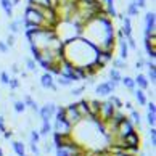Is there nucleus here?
I'll return each mask as SVG.
<instances>
[{"mask_svg":"<svg viewBox=\"0 0 156 156\" xmlns=\"http://www.w3.org/2000/svg\"><path fill=\"white\" fill-rule=\"evenodd\" d=\"M63 119L71 127H76L79 126V122H82V118L79 116V113L76 109V103H69L68 106H65V116H63Z\"/></svg>","mask_w":156,"mask_h":156,"instance_id":"nucleus-2","label":"nucleus"},{"mask_svg":"<svg viewBox=\"0 0 156 156\" xmlns=\"http://www.w3.org/2000/svg\"><path fill=\"white\" fill-rule=\"evenodd\" d=\"M113 58V53H106V51H98V55H97V63L100 65L101 68H105L109 61H111Z\"/></svg>","mask_w":156,"mask_h":156,"instance_id":"nucleus-14","label":"nucleus"},{"mask_svg":"<svg viewBox=\"0 0 156 156\" xmlns=\"http://www.w3.org/2000/svg\"><path fill=\"white\" fill-rule=\"evenodd\" d=\"M105 2V8H114V0H103Z\"/></svg>","mask_w":156,"mask_h":156,"instance_id":"nucleus-47","label":"nucleus"},{"mask_svg":"<svg viewBox=\"0 0 156 156\" xmlns=\"http://www.w3.org/2000/svg\"><path fill=\"white\" fill-rule=\"evenodd\" d=\"M23 23H24V18H18V20H15V21H11L10 24H8V29H10V34H18L21 31V26H23Z\"/></svg>","mask_w":156,"mask_h":156,"instance_id":"nucleus-16","label":"nucleus"},{"mask_svg":"<svg viewBox=\"0 0 156 156\" xmlns=\"http://www.w3.org/2000/svg\"><path fill=\"white\" fill-rule=\"evenodd\" d=\"M134 82H135V85H138V89H140V90H147L148 85H150L148 77L143 76V74H137V77L134 79Z\"/></svg>","mask_w":156,"mask_h":156,"instance_id":"nucleus-15","label":"nucleus"},{"mask_svg":"<svg viewBox=\"0 0 156 156\" xmlns=\"http://www.w3.org/2000/svg\"><path fill=\"white\" fill-rule=\"evenodd\" d=\"M73 82L69 79L66 77H63V76H58V79H56V85H61V87H69Z\"/></svg>","mask_w":156,"mask_h":156,"instance_id":"nucleus-30","label":"nucleus"},{"mask_svg":"<svg viewBox=\"0 0 156 156\" xmlns=\"http://www.w3.org/2000/svg\"><path fill=\"white\" fill-rule=\"evenodd\" d=\"M23 101H24V105H26V106H29V108L32 109V111H36V113L39 111V105H37V101L34 100V98H32L29 94H26V95H24V100H23Z\"/></svg>","mask_w":156,"mask_h":156,"instance_id":"nucleus-20","label":"nucleus"},{"mask_svg":"<svg viewBox=\"0 0 156 156\" xmlns=\"http://www.w3.org/2000/svg\"><path fill=\"white\" fill-rule=\"evenodd\" d=\"M119 48H121V60H127V56H129V47L126 44V37L119 39Z\"/></svg>","mask_w":156,"mask_h":156,"instance_id":"nucleus-21","label":"nucleus"},{"mask_svg":"<svg viewBox=\"0 0 156 156\" xmlns=\"http://www.w3.org/2000/svg\"><path fill=\"white\" fill-rule=\"evenodd\" d=\"M108 101H111L113 103V106L116 108V109H122V101H121V98H118V97H114V95H111L108 98Z\"/></svg>","mask_w":156,"mask_h":156,"instance_id":"nucleus-27","label":"nucleus"},{"mask_svg":"<svg viewBox=\"0 0 156 156\" xmlns=\"http://www.w3.org/2000/svg\"><path fill=\"white\" fill-rule=\"evenodd\" d=\"M85 101H87L90 121H97L98 119V113H100V103L101 101H98V100H85Z\"/></svg>","mask_w":156,"mask_h":156,"instance_id":"nucleus-11","label":"nucleus"},{"mask_svg":"<svg viewBox=\"0 0 156 156\" xmlns=\"http://www.w3.org/2000/svg\"><path fill=\"white\" fill-rule=\"evenodd\" d=\"M143 65H145V60H143V58H138L137 63H135V69H137V71H140V69L143 68Z\"/></svg>","mask_w":156,"mask_h":156,"instance_id":"nucleus-41","label":"nucleus"},{"mask_svg":"<svg viewBox=\"0 0 156 156\" xmlns=\"http://www.w3.org/2000/svg\"><path fill=\"white\" fill-rule=\"evenodd\" d=\"M51 134V124L50 122H42V127H40L39 130V135L40 137H47Z\"/></svg>","mask_w":156,"mask_h":156,"instance_id":"nucleus-25","label":"nucleus"},{"mask_svg":"<svg viewBox=\"0 0 156 156\" xmlns=\"http://www.w3.org/2000/svg\"><path fill=\"white\" fill-rule=\"evenodd\" d=\"M20 2H21V0H11V3H13V7H18V5H20Z\"/></svg>","mask_w":156,"mask_h":156,"instance_id":"nucleus-51","label":"nucleus"},{"mask_svg":"<svg viewBox=\"0 0 156 156\" xmlns=\"http://www.w3.org/2000/svg\"><path fill=\"white\" fill-rule=\"evenodd\" d=\"M126 44H127V47H129V48H132V50H137V42H135V39L132 37V36L126 39Z\"/></svg>","mask_w":156,"mask_h":156,"instance_id":"nucleus-34","label":"nucleus"},{"mask_svg":"<svg viewBox=\"0 0 156 156\" xmlns=\"http://www.w3.org/2000/svg\"><path fill=\"white\" fill-rule=\"evenodd\" d=\"M145 39H150L151 36L156 34V16H154V11H148L145 15Z\"/></svg>","mask_w":156,"mask_h":156,"instance_id":"nucleus-6","label":"nucleus"},{"mask_svg":"<svg viewBox=\"0 0 156 156\" xmlns=\"http://www.w3.org/2000/svg\"><path fill=\"white\" fill-rule=\"evenodd\" d=\"M132 2H137V0H132Z\"/></svg>","mask_w":156,"mask_h":156,"instance_id":"nucleus-53","label":"nucleus"},{"mask_svg":"<svg viewBox=\"0 0 156 156\" xmlns=\"http://www.w3.org/2000/svg\"><path fill=\"white\" fill-rule=\"evenodd\" d=\"M0 7H2V10L5 11V15L8 18L13 16V3H11V0H0Z\"/></svg>","mask_w":156,"mask_h":156,"instance_id":"nucleus-18","label":"nucleus"},{"mask_svg":"<svg viewBox=\"0 0 156 156\" xmlns=\"http://www.w3.org/2000/svg\"><path fill=\"white\" fill-rule=\"evenodd\" d=\"M51 130H53V134H58V135H71L73 134V127L65 119H55V124L51 126Z\"/></svg>","mask_w":156,"mask_h":156,"instance_id":"nucleus-5","label":"nucleus"},{"mask_svg":"<svg viewBox=\"0 0 156 156\" xmlns=\"http://www.w3.org/2000/svg\"><path fill=\"white\" fill-rule=\"evenodd\" d=\"M31 151L36 154V156H39L40 154V150H39V147L36 145V143H31Z\"/></svg>","mask_w":156,"mask_h":156,"instance_id":"nucleus-45","label":"nucleus"},{"mask_svg":"<svg viewBox=\"0 0 156 156\" xmlns=\"http://www.w3.org/2000/svg\"><path fill=\"white\" fill-rule=\"evenodd\" d=\"M53 148H55L53 143H48V142L45 143V153H47V154H50L51 151H53Z\"/></svg>","mask_w":156,"mask_h":156,"instance_id":"nucleus-44","label":"nucleus"},{"mask_svg":"<svg viewBox=\"0 0 156 156\" xmlns=\"http://www.w3.org/2000/svg\"><path fill=\"white\" fill-rule=\"evenodd\" d=\"M150 140H151V147H154L156 145V129L154 127H150Z\"/></svg>","mask_w":156,"mask_h":156,"instance_id":"nucleus-37","label":"nucleus"},{"mask_svg":"<svg viewBox=\"0 0 156 156\" xmlns=\"http://www.w3.org/2000/svg\"><path fill=\"white\" fill-rule=\"evenodd\" d=\"M26 66L29 71H37V68H36V61H34L32 58H27L26 60Z\"/></svg>","mask_w":156,"mask_h":156,"instance_id":"nucleus-38","label":"nucleus"},{"mask_svg":"<svg viewBox=\"0 0 156 156\" xmlns=\"http://www.w3.org/2000/svg\"><path fill=\"white\" fill-rule=\"evenodd\" d=\"M7 130V126H5V118L3 114H0V132H5Z\"/></svg>","mask_w":156,"mask_h":156,"instance_id":"nucleus-43","label":"nucleus"},{"mask_svg":"<svg viewBox=\"0 0 156 156\" xmlns=\"http://www.w3.org/2000/svg\"><path fill=\"white\" fill-rule=\"evenodd\" d=\"M85 90L84 85H80V87H76V89H73L71 92H69V95L71 97H79V95H82V92Z\"/></svg>","mask_w":156,"mask_h":156,"instance_id":"nucleus-33","label":"nucleus"},{"mask_svg":"<svg viewBox=\"0 0 156 156\" xmlns=\"http://www.w3.org/2000/svg\"><path fill=\"white\" fill-rule=\"evenodd\" d=\"M0 156H3V150H2V147H0Z\"/></svg>","mask_w":156,"mask_h":156,"instance_id":"nucleus-52","label":"nucleus"},{"mask_svg":"<svg viewBox=\"0 0 156 156\" xmlns=\"http://www.w3.org/2000/svg\"><path fill=\"white\" fill-rule=\"evenodd\" d=\"M147 122L150 124V127H154V124H156V114L154 113H148L147 114Z\"/></svg>","mask_w":156,"mask_h":156,"instance_id":"nucleus-36","label":"nucleus"},{"mask_svg":"<svg viewBox=\"0 0 156 156\" xmlns=\"http://www.w3.org/2000/svg\"><path fill=\"white\" fill-rule=\"evenodd\" d=\"M0 82H2L3 85H8V82H10V76H8V73H7V71H2V73H0Z\"/></svg>","mask_w":156,"mask_h":156,"instance_id":"nucleus-35","label":"nucleus"},{"mask_svg":"<svg viewBox=\"0 0 156 156\" xmlns=\"http://www.w3.org/2000/svg\"><path fill=\"white\" fill-rule=\"evenodd\" d=\"M3 137H5V138H11V137H13V132H11V130H8V129H7V130L3 132Z\"/></svg>","mask_w":156,"mask_h":156,"instance_id":"nucleus-48","label":"nucleus"},{"mask_svg":"<svg viewBox=\"0 0 156 156\" xmlns=\"http://www.w3.org/2000/svg\"><path fill=\"white\" fill-rule=\"evenodd\" d=\"M129 121H130L134 126H137L138 129L142 127V116H140V113H138L137 109H132V111H130V119H129Z\"/></svg>","mask_w":156,"mask_h":156,"instance_id":"nucleus-22","label":"nucleus"},{"mask_svg":"<svg viewBox=\"0 0 156 156\" xmlns=\"http://www.w3.org/2000/svg\"><path fill=\"white\" fill-rule=\"evenodd\" d=\"M114 89H116V85H114L111 80H105V82H101V84L97 85L95 92H97L98 97H109V95L113 94Z\"/></svg>","mask_w":156,"mask_h":156,"instance_id":"nucleus-8","label":"nucleus"},{"mask_svg":"<svg viewBox=\"0 0 156 156\" xmlns=\"http://www.w3.org/2000/svg\"><path fill=\"white\" fill-rule=\"evenodd\" d=\"M113 66L116 68V69H124V68H127V63L124 60L118 58V60H113Z\"/></svg>","mask_w":156,"mask_h":156,"instance_id":"nucleus-32","label":"nucleus"},{"mask_svg":"<svg viewBox=\"0 0 156 156\" xmlns=\"http://www.w3.org/2000/svg\"><path fill=\"white\" fill-rule=\"evenodd\" d=\"M8 85H10V89H11V90H16V89H20L21 82H20V79H18V77H10Z\"/></svg>","mask_w":156,"mask_h":156,"instance_id":"nucleus-31","label":"nucleus"},{"mask_svg":"<svg viewBox=\"0 0 156 156\" xmlns=\"http://www.w3.org/2000/svg\"><path fill=\"white\" fill-rule=\"evenodd\" d=\"M134 95H135V100L138 101V105H140V106H145L147 103H148V100H147V95H145V92H143V90L137 89V90L134 92Z\"/></svg>","mask_w":156,"mask_h":156,"instance_id":"nucleus-23","label":"nucleus"},{"mask_svg":"<svg viewBox=\"0 0 156 156\" xmlns=\"http://www.w3.org/2000/svg\"><path fill=\"white\" fill-rule=\"evenodd\" d=\"M8 50L10 48H8V45L5 44V40H0V53L5 55V53H8Z\"/></svg>","mask_w":156,"mask_h":156,"instance_id":"nucleus-40","label":"nucleus"},{"mask_svg":"<svg viewBox=\"0 0 156 156\" xmlns=\"http://www.w3.org/2000/svg\"><path fill=\"white\" fill-rule=\"evenodd\" d=\"M132 130H135V129H134V124L129 121V118H126V119H122V121H121V122L116 126V134H114V135L119 137V138H124L126 135H129Z\"/></svg>","mask_w":156,"mask_h":156,"instance_id":"nucleus-7","label":"nucleus"},{"mask_svg":"<svg viewBox=\"0 0 156 156\" xmlns=\"http://www.w3.org/2000/svg\"><path fill=\"white\" fill-rule=\"evenodd\" d=\"M121 20H122V29H121V31H122L124 37L127 39V37L132 36V21H130L129 16H121Z\"/></svg>","mask_w":156,"mask_h":156,"instance_id":"nucleus-13","label":"nucleus"},{"mask_svg":"<svg viewBox=\"0 0 156 156\" xmlns=\"http://www.w3.org/2000/svg\"><path fill=\"white\" fill-rule=\"evenodd\" d=\"M126 108L129 109V111H132V109H134V105H132L130 101H126Z\"/></svg>","mask_w":156,"mask_h":156,"instance_id":"nucleus-50","label":"nucleus"},{"mask_svg":"<svg viewBox=\"0 0 156 156\" xmlns=\"http://www.w3.org/2000/svg\"><path fill=\"white\" fill-rule=\"evenodd\" d=\"M60 51L68 63H71L74 68H87L89 65L95 63L98 50L82 37L73 39L66 44H61Z\"/></svg>","mask_w":156,"mask_h":156,"instance_id":"nucleus-1","label":"nucleus"},{"mask_svg":"<svg viewBox=\"0 0 156 156\" xmlns=\"http://www.w3.org/2000/svg\"><path fill=\"white\" fill-rule=\"evenodd\" d=\"M114 108L111 101H101L100 103V113H98V121H101V122H106V121L111 119L113 113H114Z\"/></svg>","mask_w":156,"mask_h":156,"instance_id":"nucleus-4","label":"nucleus"},{"mask_svg":"<svg viewBox=\"0 0 156 156\" xmlns=\"http://www.w3.org/2000/svg\"><path fill=\"white\" fill-rule=\"evenodd\" d=\"M76 109L79 113V116L82 118V121H90V116H89V108H87V101L85 100H80L76 103Z\"/></svg>","mask_w":156,"mask_h":156,"instance_id":"nucleus-12","label":"nucleus"},{"mask_svg":"<svg viewBox=\"0 0 156 156\" xmlns=\"http://www.w3.org/2000/svg\"><path fill=\"white\" fill-rule=\"evenodd\" d=\"M40 85L44 89H48V90H53V92H58V85L55 84V79L50 73H44L40 76Z\"/></svg>","mask_w":156,"mask_h":156,"instance_id":"nucleus-9","label":"nucleus"},{"mask_svg":"<svg viewBox=\"0 0 156 156\" xmlns=\"http://www.w3.org/2000/svg\"><path fill=\"white\" fill-rule=\"evenodd\" d=\"M122 140H124V148H138V145H140V135L135 130H132Z\"/></svg>","mask_w":156,"mask_h":156,"instance_id":"nucleus-10","label":"nucleus"},{"mask_svg":"<svg viewBox=\"0 0 156 156\" xmlns=\"http://www.w3.org/2000/svg\"><path fill=\"white\" fill-rule=\"evenodd\" d=\"M24 156H26V154H24Z\"/></svg>","mask_w":156,"mask_h":156,"instance_id":"nucleus-54","label":"nucleus"},{"mask_svg":"<svg viewBox=\"0 0 156 156\" xmlns=\"http://www.w3.org/2000/svg\"><path fill=\"white\" fill-rule=\"evenodd\" d=\"M135 3V7L140 10V8H147V2L145 0H137V2H134Z\"/></svg>","mask_w":156,"mask_h":156,"instance_id":"nucleus-42","label":"nucleus"},{"mask_svg":"<svg viewBox=\"0 0 156 156\" xmlns=\"http://www.w3.org/2000/svg\"><path fill=\"white\" fill-rule=\"evenodd\" d=\"M148 105V113H156V105H154V101H150L147 103Z\"/></svg>","mask_w":156,"mask_h":156,"instance_id":"nucleus-46","label":"nucleus"},{"mask_svg":"<svg viewBox=\"0 0 156 156\" xmlns=\"http://www.w3.org/2000/svg\"><path fill=\"white\" fill-rule=\"evenodd\" d=\"M29 140H31V143H39V140H40V135H39V130H36V129H32L31 132H29Z\"/></svg>","mask_w":156,"mask_h":156,"instance_id":"nucleus-29","label":"nucleus"},{"mask_svg":"<svg viewBox=\"0 0 156 156\" xmlns=\"http://www.w3.org/2000/svg\"><path fill=\"white\" fill-rule=\"evenodd\" d=\"M127 15H129V18L130 16H138V8L135 7L134 2H130L129 5H127Z\"/></svg>","mask_w":156,"mask_h":156,"instance_id":"nucleus-28","label":"nucleus"},{"mask_svg":"<svg viewBox=\"0 0 156 156\" xmlns=\"http://www.w3.org/2000/svg\"><path fill=\"white\" fill-rule=\"evenodd\" d=\"M11 73H15V74H18V73H20L18 65H13V66H11Z\"/></svg>","mask_w":156,"mask_h":156,"instance_id":"nucleus-49","label":"nucleus"},{"mask_svg":"<svg viewBox=\"0 0 156 156\" xmlns=\"http://www.w3.org/2000/svg\"><path fill=\"white\" fill-rule=\"evenodd\" d=\"M13 108H15L16 113H24L26 111V105H24V101H23V100H15Z\"/></svg>","mask_w":156,"mask_h":156,"instance_id":"nucleus-26","label":"nucleus"},{"mask_svg":"<svg viewBox=\"0 0 156 156\" xmlns=\"http://www.w3.org/2000/svg\"><path fill=\"white\" fill-rule=\"evenodd\" d=\"M11 147H13V151L18 154V156H24L26 154V145L20 140H15L13 143H11Z\"/></svg>","mask_w":156,"mask_h":156,"instance_id":"nucleus-19","label":"nucleus"},{"mask_svg":"<svg viewBox=\"0 0 156 156\" xmlns=\"http://www.w3.org/2000/svg\"><path fill=\"white\" fill-rule=\"evenodd\" d=\"M108 74H109V80H111V82H113V84L118 87V85L121 84V79H122V76H121V73H119V69H116V68H111Z\"/></svg>","mask_w":156,"mask_h":156,"instance_id":"nucleus-17","label":"nucleus"},{"mask_svg":"<svg viewBox=\"0 0 156 156\" xmlns=\"http://www.w3.org/2000/svg\"><path fill=\"white\" fill-rule=\"evenodd\" d=\"M56 109H58V106H56L53 101H50V103H45L44 106H40L37 113L40 114V119H42V122H50V119L55 116Z\"/></svg>","mask_w":156,"mask_h":156,"instance_id":"nucleus-3","label":"nucleus"},{"mask_svg":"<svg viewBox=\"0 0 156 156\" xmlns=\"http://www.w3.org/2000/svg\"><path fill=\"white\" fill-rule=\"evenodd\" d=\"M5 44L8 45V48L13 47V45H15V36H13V34H8V36H7V40H5Z\"/></svg>","mask_w":156,"mask_h":156,"instance_id":"nucleus-39","label":"nucleus"},{"mask_svg":"<svg viewBox=\"0 0 156 156\" xmlns=\"http://www.w3.org/2000/svg\"><path fill=\"white\" fill-rule=\"evenodd\" d=\"M121 84L129 90H135V87H137L135 82H134V77H130V76H124L122 79H121Z\"/></svg>","mask_w":156,"mask_h":156,"instance_id":"nucleus-24","label":"nucleus"}]
</instances>
